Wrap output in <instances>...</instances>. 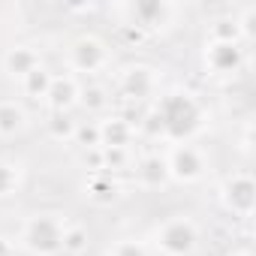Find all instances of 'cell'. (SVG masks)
Here are the masks:
<instances>
[{
    "label": "cell",
    "instance_id": "cell-12",
    "mask_svg": "<svg viewBox=\"0 0 256 256\" xmlns=\"http://www.w3.org/2000/svg\"><path fill=\"white\" fill-rule=\"evenodd\" d=\"M82 190H84V196H88L94 205H112V202L120 196V184H118L114 175H108V172H94V175H88L84 184H82Z\"/></svg>",
    "mask_w": 256,
    "mask_h": 256
},
{
    "label": "cell",
    "instance_id": "cell-6",
    "mask_svg": "<svg viewBox=\"0 0 256 256\" xmlns=\"http://www.w3.org/2000/svg\"><path fill=\"white\" fill-rule=\"evenodd\" d=\"M220 202L235 217H253V208H256V184H253L250 172H232L223 181V187H220Z\"/></svg>",
    "mask_w": 256,
    "mask_h": 256
},
{
    "label": "cell",
    "instance_id": "cell-14",
    "mask_svg": "<svg viewBox=\"0 0 256 256\" xmlns=\"http://www.w3.org/2000/svg\"><path fill=\"white\" fill-rule=\"evenodd\" d=\"M126 12L133 16L130 24H136L139 30H145V28L163 24L166 16H172V6L169 4H157V0H148V4H130V6H126Z\"/></svg>",
    "mask_w": 256,
    "mask_h": 256
},
{
    "label": "cell",
    "instance_id": "cell-20",
    "mask_svg": "<svg viewBox=\"0 0 256 256\" xmlns=\"http://www.w3.org/2000/svg\"><path fill=\"white\" fill-rule=\"evenodd\" d=\"M78 102H82L90 114H100V112H106V108L112 106V96H108V90H106L102 84H84Z\"/></svg>",
    "mask_w": 256,
    "mask_h": 256
},
{
    "label": "cell",
    "instance_id": "cell-27",
    "mask_svg": "<svg viewBox=\"0 0 256 256\" xmlns=\"http://www.w3.org/2000/svg\"><path fill=\"white\" fill-rule=\"evenodd\" d=\"M229 256H253L250 250H235V253H229Z\"/></svg>",
    "mask_w": 256,
    "mask_h": 256
},
{
    "label": "cell",
    "instance_id": "cell-16",
    "mask_svg": "<svg viewBox=\"0 0 256 256\" xmlns=\"http://www.w3.org/2000/svg\"><path fill=\"white\" fill-rule=\"evenodd\" d=\"M88 247H90V232H88V226H82V223H66L64 238H60V253H66V256H84Z\"/></svg>",
    "mask_w": 256,
    "mask_h": 256
},
{
    "label": "cell",
    "instance_id": "cell-22",
    "mask_svg": "<svg viewBox=\"0 0 256 256\" xmlns=\"http://www.w3.org/2000/svg\"><path fill=\"white\" fill-rule=\"evenodd\" d=\"M22 187V166L18 163H0V199L12 196Z\"/></svg>",
    "mask_w": 256,
    "mask_h": 256
},
{
    "label": "cell",
    "instance_id": "cell-10",
    "mask_svg": "<svg viewBox=\"0 0 256 256\" xmlns=\"http://www.w3.org/2000/svg\"><path fill=\"white\" fill-rule=\"evenodd\" d=\"M82 96V84L72 72H64V76H54L52 78V88H48V96L42 100L52 112H70Z\"/></svg>",
    "mask_w": 256,
    "mask_h": 256
},
{
    "label": "cell",
    "instance_id": "cell-9",
    "mask_svg": "<svg viewBox=\"0 0 256 256\" xmlns=\"http://www.w3.org/2000/svg\"><path fill=\"white\" fill-rule=\"evenodd\" d=\"M136 139V124L124 114H106L100 120V145L102 148H130Z\"/></svg>",
    "mask_w": 256,
    "mask_h": 256
},
{
    "label": "cell",
    "instance_id": "cell-25",
    "mask_svg": "<svg viewBox=\"0 0 256 256\" xmlns=\"http://www.w3.org/2000/svg\"><path fill=\"white\" fill-rule=\"evenodd\" d=\"M82 166L88 169V175H94V172H106L102 148H88V151H82Z\"/></svg>",
    "mask_w": 256,
    "mask_h": 256
},
{
    "label": "cell",
    "instance_id": "cell-3",
    "mask_svg": "<svg viewBox=\"0 0 256 256\" xmlns=\"http://www.w3.org/2000/svg\"><path fill=\"white\" fill-rule=\"evenodd\" d=\"M199 247V226L184 217H166L157 229H154V250L160 256H190Z\"/></svg>",
    "mask_w": 256,
    "mask_h": 256
},
{
    "label": "cell",
    "instance_id": "cell-17",
    "mask_svg": "<svg viewBox=\"0 0 256 256\" xmlns=\"http://www.w3.org/2000/svg\"><path fill=\"white\" fill-rule=\"evenodd\" d=\"M52 78H54L52 70L36 66V70L28 72L18 84H22V94H24L28 100H46V96H48V88H52Z\"/></svg>",
    "mask_w": 256,
    "mask_h": 256
},
{
    "label": "cell",
    "instance_id": "cell-8",
    "mask_svg": "<svg viewBox=\"0 0 256 256\" xmlns=\"http://www.w3.org/2000/svg\"><path fill=\"white\" fill-rule=\"evenodd\" d=\"M118 84H120V94L126 100L139 102V100L154 96V90H157V72L151 66H145V64H136V66H126L120 72Z\"/></svg>",
    "mask_w": 256,
    "mask_h": 256
},
{
    "label": "cell",
    "instance_id": "cell-11",
    "mask_svg": "<svg viewBox=\"0 0 256 256\" xmlns=\"http://www.w3.org/2000/svg\"><path fill=\"white\" fill-rule=\"evenodd\" d=\"M0 66H4V72L16 82H22L28 72H34L36 66H42V58L36 48L30 46H12L4 52V58H0Z\"/></svg>",
    "mask_w": 256,
    "mask_h": 256
},
{
    "label": "cell",
    "instance_id": "cell-15",
    "mask_svg": "<svg viewBox=\"0 0 256 256\" xmlns=\"http://www.w3.org/2000/svg\"><path fill=\"white\" fill-rule=\"evenodd\" d=\"M28 124V112L16 100H0V139L18 136Z\"/></svg>",
    "mask_w": 256,
    "mask_h": 256
},
{
    "label": "cell",
    "instance_id": "cell-2",
    "mask_svg": "<svg viewBox=\"0 0 256 256\" xmlns=\"http://www.w3.org/2000/svg\"><path fill=\"white\" fill-rule=\"evenodd\" d=\"M66 217L64 214H52V211H42V214H30L24 223H22V232H18V247H24L30 256H58L60 253V238H64V229H66Z\"/></svg>",
    "mask_w": 256,
    "mask_h": 256
},
{
    "label": "cell",
    "instance_id": "cell-21",
    "mask_svg": "<svg viewBox=\"0 0 256 256\" xmlns=\"http://www.w3.org/2000/svg\"><path fill=\"white\" fill-rule=\"evenodd\" d=\"M72 145H78L82 151H88V148H102V145H100V120H78Z\"/></svg>",
    "mask_w": 256,
    "mask_h": 256
},
{
    "label": "cell",
    "instance_id": "cell-5",
    "mask_svg": "<svg viewBox=\"0 0 256 256\" xmlns=\"http://www.w3.org/2000/svg\"><path fill=\"white\" fill-rule=\"evenodd\" d=\"M66 64H70L72 72L96 76V72H102L112 64V54H108V48H106L102 40H96V36H78L70 46V52H66Z\"/></svg>",
    "mask_w": 256,
    "mask_h": 256
},
{
    "label": "cell",
    "instance_id": "cell-1",
    "mask_svg": "<svg viewBox=\"0 0 256 256\" xmlns=\"http://www.w3.org/2000/svg\"><path fill=\"white\" fill-rule=\"evenodd\" d=\"M199 118H202V108L199 102L190 96V94H166L160 102H157V126H160V133L175 145V142H187L196 130H199Z\"/></svg>",
    "mask_w": 256,
    "mask_h": 256
},
{
    "label": "cell",
    "instance_id": "cell-7",
    "mask_svg": "<svg viewBox=\"0 0 256 256\" xmlns=\"http://www.w3.org/2000/svg\"><path fill=\"white\" fill-rule=\"evenodd\" d=\"M205 70L211 76H235L244 66V46H232V42H205L202 52Z\"/></svg>",
    "mask_w": 256,
    "mask_h": 256
},
{
    "label": "cell",
    "instance_id": "cell-18",
    "mask_svg": "<svg viewBox=\"0 0 256 256\" xmlns=\"http://www.w3.org/2000/svg\"><path fill=\"white\" fill-rule=\"evenodd\" d=\"M76 126H78V120H72L70 112H52L48 120H46V133H48V139L64 145V142L76 139Z\"/></svg>",
    "mask_w": 256,
    "mask_h": 256
},
{
    "label": "cell",
    "instance_id": "cell-23",
    "mask_svg": "<svg viewBox=\"0 0 256 256\" xmlns=\"http://www.w3.org/2000/svg\"><path fill=\"white\" fill-rule=\"evenodd\" d=\"M108 256H151L145 241H136V238H120L108 247Z\"/></svg>",
    "mask_w": 256,
    "mask_h": 256
},
{
    "label": "cell",
    "instance_id": "cell-19",
    "mask_svg": "<svg viewBox=\"0 0 256 256\" xmlns=\"http://www.w3.org/2000/svg\"><path fill=\"white\" fill-rule=\"evenodd\" d=\"M208 42H232V46H244L241 40V30L235 24L232 16H223V18H214L211 28H208Z\"/></svg>",
    "mask_w": 256,
    "mask_h": 256
},
{
    "label": "cell",
    "instance_id": "cell-24",
    "mask_svg": "<svg viewBox=\"0 0 256 256\" xmlns=\"http://www.w3.org/2000/svg\"><path fill=\"white\" fill-rule=\"evenodd\" d=\"M102 157H106V172L114 175V172H124L126 163H130V148H102Z\"/></svg>",
    "mask_w": 256,
    "mask_h": 256
},
{
    "label": "cell",
    "instance_id": "cell-13",
    "mask_svg": "<svg viewBox=\"0 0 256 256\" xmlns=\"http://www.w3.org/2000/svg\"><path fill=\"white\" fill-rule=\"evenodd\" d=\"M136 178H139V184H142L145 190H160V187H166V184H169V169H166L163 154H148V157H142L139 166H136Z\"/></svg>",
    "mask_w": 256,
    "mask_h": 256
},
{
    "label": "cell",
    "instance_id": "cell-4",
    "mask_svg": "<svg viewBox=\"0 0 256 256\" xmlns=\"http://www.w3.org/2000/svg\"><path fill=\"white\" fill-rule=\"evenodd\" d=\"M166 160V169H169V181H178V184H196L202 181L205 175V154L190 145V142H175L169 148V154H163Z\"/></svg>",
    "mask_w": 256,
    "mask_h": 256
},
{
    "label": "cell",
    "instance_id": "cell-26",
    "mask_svg": "<svg viewBox=\"0 0 256 256\" xmlns=\"http://www.w3.org/2000/svg\"><path fill=\"white\" fill-rule=\"evenodd\" d=\"M0 256H18V244L6 235H0Z\"/></svg>",
    "mask_w": 256,
    "mask_h": 256
}]
</instances>
